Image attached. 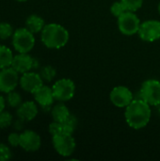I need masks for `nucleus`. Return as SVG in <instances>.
<instances>
[{"instance_id":"9d476101","label":"nucleus","mask_w":160,"mask_h":161,"mask_svg":"<svg viewBox=\"0 0 160 161\" xmlns=\"http://www.w3.org/2000/svg\"><path fill=\"white\" fill-rule=\"evenodd\" d=\"M109 98L115 107L125 108L134 100V95L127 87L117 86L110 92Z\"/></svg>"},{"instance_id":"b1692460","label":"nucleus","mask_w":160,"mask_h":161,"mask_svg":"<svg viewBox=\"0 0 160 161\" xmlns=\"http://www.w3.org/2000/svg\"><path fill=\"white\" fill-rule=\"evenodd\" d=\"M12 115L6 110L0 112V129H5L12 125Z\"/></svg>"},{"instance_id":"c756f323","label":"nucleus","mask_w":160,"mask_h":161,"mask_svg":"<svg viewBox=\"0 0 160 161\" xmlns=\"http://www.w3.org/2000/svg\"><path fill=\"white\" fill-rule=\"evenodd\" d=\"M5 107H6V101H5V98L0 94V112L3 111L5 109Z\"/></svg>"},{"instance_id":"4be33fe9","label":"nucleus","mask_w":160,"mask_h":161,"mask_svg":"<svg viewBox=\"0 0 160 161\" xmlns=\"http://www.w3.org/2000/svg\"><path fill=\"white\" fill-rule=\"evenodd\" d=\"M121 1L124 4L126 11L136 12L143 5V0H121Z\"/></svg>"},{"instance_id":"5701e85b","label":"nucleus","mask_w":160,"mask_h":161,"mask_svg":"<svg viewBox=\"0 0 160 161\" xmlns=\"http://www.w3.org/2000/svg\"><path fill=\"white\" fill-rule=\"evenodd\" d=\"M12 25L8 23H0V40H7L13 35Z\"/></svg>"},{"instance_id":"c85d7f7f","label":"nucleus","mask_w":160,"mask_h":161,"mask_svg":"<svg viewBox=\"0 0 160 161\" xmlns=\"http://www.w3.org/2000/svg\"><path fill=\"white\" fill-rule=\"evenodd\" d=\"M24 123H25V121L18 118V120H16L14 123H12V126L16 131H22L24 129V126H25Z\"/></svg>"},{"instance_id":"9b49d317","label":"nucleus","mask_w":160,"mask_h":161,"mask_svg":"<svg viewBox=\"0 0 160 161\" xmlns=\"http://www.w3.org/2000/svg\"><path fill=\"white\" fill-rule=\"evenodd\" d=\"M41 140L38 133L33 130H25L20 133V147L26 152H35L40 149Z\"/></svg>"},{"instance_id":"a878e982","label":"nucleus","mask_w":160,"mask_h":161,"mask_svg":"<svg viewBox=\"0 0 160 161\" xmlns=\"http://www.w3.org/2000/svg\"><path fill=\"white\" fill-rule=\"evenodd\" d=\"M125 11H126V9H125L124 4L122 3V1H116L110 7V12H111V14L113 16L117 17V18L119 16H121L123 13H124Z\"/></svg>"},{"instance_id":"412c9836","label":"nucleus","mask_w":160,"mask_h":161,"mask_svg":"<svg viewBox=\"0 0 160 161\" xmlns=\"http://www.w3.org/2000/svg\"><path fill=\"white\" fill-rule=\"evenodd\" d=\"M7 102L8 104V106L10 108H17L22 103V96L19 92H15V91H12L8 93V96H7Z\"/></svg>"},{"instance_id":"423d86ee","label":"nucleus","mask_w":160,"mask_h":161,"mask_svg":"<svg viewBox=\"0 0 160 161\" xmlns=\"http://www.w3.org/2000/svg\"><path fill=\"white\" fill-rule=\"evenodd\" d=\"M52 90L55 100L64 103L74 97L75 92V85L70 78H61L54 83Z\"/></svg>"},{"instance_id":"a211bd4d","label":"nucleus","mask_w":160,"mask_h":161,"mask_svg":"<svg viewBox=\"0 0 160 161\" xmlns=\"http://www.w3.org/2000/svg\"><path fill=\"white\" fill-rule=\"evenodd\" d=\"M13 57L12 51L8 47L0 44V69L10 67Z\"/></svg>"},{"instance_id":"7ed1b4c3","label":"nucleus","mask_w":160,"mask_h":161,"mask_svg":"<svg viewBox=\"0 0 160 161\" xmlns=\"http://www.w3.org/2000/svg\"><path fill=\"white\" fill-rule=\"evenodd\" d=\"M12 46L18 53H28L35 46L34 34L26 27H21L12 35Z\"/></svg>"},{"instance_id":"20e7f679","label":"nucleus","mask_w":160,"mask_h":161,"mask_svg":"<svg viewBox=\"0 0 160 161\" xmlns=\"http://www.w3.org/2000/svg\"><path fill=\"white\" fill-rule=\"evenodd\" d=\"M140 98L151 107L160 105V81L157 79L145 80L140 90Z\"/></svg>"},{"instance_id":"bb28decb","label":"nucleus","mask_w":160,"mask_h":161,"mask_svg":"<svg viewBox=\"0 0 160 161\" xmlns=\"http://www.w3.org/2000/svg\"><path fill=\"white\" fill-rule=\"evenodd\" d=\"M12 157V153L10 148L4 144L0 143V161H7L10 159Z\"/></svg>"},{"instance_id":"7c9ffc66","label":"nucleus","mask_w":160,"mask_h":161,"mask_svg":"<svg viewBox=\"0 0 160 161\" xmlns=\"http://www.w3.org/2000/svg\"><path fill=\"white\" fill-rule=\"evenodd\" d=\"M39 63H38V60L36 58H34V62H33V69H36L38 67Z\"/></svg>"},{"instance_id":"ddd939ff","label":"nucleus","mask_w":160,"mask_h":161,"mask_svg":"<svg viewBox=\"0 0 160 161\" xmlns=\"http://www.w3.org/2000/svg\"><path fill=\"white\" fill-rule=\"evenodd\" d=\"M34 58L28 53H19L13 57L11 67L19 74H25L33 69Z\"/></svg>"},{"instance_id":"f3484780","label":"nucleus","mask_w":160,"mask_h":161,"mask_svg":"<svg viewBox=\"0 0 160 161\" xmlns=\"http://www.w3.org/2000/svg\"><path fill=\"white\" fill-rule=\"evenodd\" d=\"M70 114L71 112L69 108H67L66 105L63 104V102H59L58 104L55 105L51 110V115H52L53 120L56 122H59V123L65 122L67 118L70 116Z\"/></svg>"},{"instance_id":"473e14b6","label":"nucleus","mask_w":160,"mask_h":161,"mask_svg":"<svg viewBox=\"0 0 160 161\" xmlns=\"http://www.w3.org/2000/svg\"><path fill=\"white\" fill-rule=\"evenodd\" d=\"M158 12H159V14H160V3H159V5H158Z\"/></svg>"},{"instance_id":"cd10ccee","label":"nucleus","mask_w":160,"mask_h":161,"mask_svg":"<svg viewBox=\"0 0 160 161\" xmlns=\"http://www.w3.org/2000/svg\"><path fill=\"white\" fill-rule=\"evenodd\" d=\"M8 142L11 147L20 146V134L17 132H11L8 137Z\"/></svg>"},{"instance_id":"393cba45","label":"nucleus","mask_w":160,"mask_h":161,"mask_svg":"<svg viewBox=\"0 0 160 161\" xmlns=\"http://www.w3.org/2000/svg\"><path fill=\"white\" fill-rule=\"evenodd\" d=\"M48 130H49V133L51 134L52 137L57 136V135H60V134H64L63 124L59 123V122H56V121H54L53 123H51L49 125Z\"/></svg>"},{"instance_id":"f257e3e1","label":"nucleus","mask_w":160,"mask_h":161,"mask_svg":"<svg viewBox=\"0 0 160 161\" xmlns=\"http://www.w3.org/2000/svg\"><path fill=\"white\" fill-rule=\"evenodd\" d=\"M151 117V106L141 98H134L124 110L125 121L133 129L139 130L144 128L149 124Z\"/></svg>"},{"instance_id":"39448f33","label":"nucleus","mask_w":160,"mask_h":161,"mask_svg":"<svg viewBox=\"0 0 160 161\" xmlns=\"http://www.w3.org/2000/svg\"><path fill=\"white\" fill-rule=\"evenodd\" d=\"M141 24L140 18L133 11H125L118 17V28L125 36L137 34L140 30Z\"/></svg>"},{"instance_id":"0eeeda50","label":"nucleus","mask_w":160,"mask_h":161,"mask_svg":"<svg viewBox=\"0 0 160 161\" xmlns=\"http://www.w3.org/2000/svg\"><path fill=\"white\" fill-rule=\"evenodd\" d=\"M52 143L56 152L61 157H70L76 148V142L73 135L60 134L52 137Z\"/></svg>"},{"instance_id":"6ab92c4d","label":"nucleus","mask_w":160,"mask_h":161,"mask_svg":"<svg viewBox=\"0 0 160 161\" xmlns=\"http://www.w3.org/2000/svg\"><path fill=\"white\" fill-rule=\"evenodd\" d=\"M62 124H63V128H64V134L73 135L77 126V118L74 115L70 114L67 120L63 122Z\"/></svg>"},{"instance_id":"4468645a","label":"nucleus","mask_w":160,"mask_h":161,"mask_svg":"<svg viewBox=\"0 0 160 161\" xmlns=\"http://www.w3.org/2000/svg\"><path fill=\"white\" fill-rule=\"evenodd\" d=\"M39 109L35 102L33 101H25L23 102L16 110L17 117L22 119L25 122H30L36 118L38 115Z\"/></svg>"},{"instance_id":"2eb2a0df","label":"nucleus","mask_w":160,"mask_h":161,"mask_svg":"<svg viewBox=\"0 0 160 161\" xmlns=\"http://www.w3.org/2000/svg\"><path fill=\"white\" fill-rule=\"evenodd\" d=\"M34 96L35 101L41 106V107H47L52 106L55 101L54 93L52 87H48L45 85L41 86L35 92L32 93Z\"/></svg>"},{"instance_id":"f03ea898","label":"nucleus","mask_w":160,"mask_h":161,"mask_svg":"<svg viewBox=\"0 0 160 161\" xmlns=\"http://www.w3.org/2000/svg\"><path fill=\"white\" fill-rule=\"evenodd\" d=\"M69 31L61 25L51 23L44 25L41 32V42L50 49H59L69 41Z\"/></svg>"},{"instance_id":"dca6fc26","label":"nucleus","mask_w":160,"mask_h":161,"mask_svg":"<svg viewBox=\"0 0 160 161\" xmlns=\"http://www.w3.org/2000/svg\"><path fill=\"white\" fill-rule=\"evenodd\" d=\"M44 25H45L44 20L41 16L36 14L29 15L25 20V27L33 34L41 32Z\"/></svg>"},{"instance_id":"2f4dec72","label":"nucleus","mask_w":160,"mask_h":161,"mask_svg":"<svg viewBox=\"0 0 160 161\" xmlns=\"http://www.w3.org/2000/svg\"><path fill=\"white\" fill-rule=\"evenodd\" d=\"M16 1H19V2H25V1H27V0H16Z\"/></svg>"},{"instance_id":"aec40b11","label":"nucleus","mask_w":160,"mask_h":161,"mask_svg":"<svg viewBox=\"0 0 160 161\" xmlns=\"http://www.w3.org/2000/svg\"><path fill=\"white\" fill-rule=\"evenodd\" d=\"M40 75L41 77L42 78L43 81H46V82H51L55 77H56V75H57V72H56V69L50 65H46V66H43L41 71H40Z\"/></svg>"},{"instance_id":"1a4fd4ad","label":"nucleus","mask_w":160,"mask_h":161,"mask_svg":"<svg viewBox=\"0 0 160 161\" xmlns=\"http://www.w3.org/2000/svg\"><path fill=\"white\" fill-rule=\"evenodd\" d=\"M140 38L147 42H154L160 39V22L157 20H147L141 24L138 32Z\"/></svg>"},{"instance_id":"f8f14e48","label":"nucleus","mask_w":160,"mask_h":161,"mask_svg":"<svg viewBox=\"0 0 160 161\" xmlns=\"http://www.w3.org/2000/svg\"><path fill=\"white\" fill-rule=\"evenodd\" d=\"M19 84L25 92L33 93L41 86L43 85V80L41 77L40 74L29 71L25 74H22Z\"/></svg>"},{"instance_id":"6e6552de","label":"nucleus","mask_w":160,"mask_h":161,"mask_svg":"<svg viewBox=\"0 0 160 161\" xmlns=\"http://www.w3.org/2000/svg\"><path fill=\"white\" fill-rule=\"evenodd\" d=\"M19 73L11 66L0 69V92L8 93L15 90L19 84Z\"/></svg>"}]
</instances>
